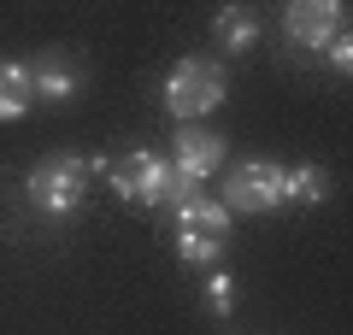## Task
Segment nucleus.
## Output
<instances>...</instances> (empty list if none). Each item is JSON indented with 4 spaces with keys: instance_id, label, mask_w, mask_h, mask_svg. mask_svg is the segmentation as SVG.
<instances>
[{
    "instance_id": "nucleus-1",
    "label": "nucleus",
    "mask_w": 353,
    "mask_h": 335,
    "mask_svg": "<svg viewBox=\"0 0 353 335\" xmlns=\"http://www.w3.org/2000/svg\"><path fill=\"white\" fill-rule=\"evenodd\" d=\"M101 176L112 183L118 200H136V206H183V200L201 194V183H194L189 171H176L171 159H159V153L136 148V153H118V159L101 165Z\"/></svg>"
},
{
    "instance_id": "nucleus-2",
    "label": "nucleus",
    "mask_w": 353,
    "mask_h": 335,
    "mask_svg": "<svg viewBox=\"0 0 353 335\" xmlns=\"http://www.w3.org/2000/svg\"><path fill=\"white\" fill-rule=\"evenodd\" d=\"M230 94V71L212 59V53H189V59H176L159 83V100L171 112L176 124H206Z\"/></svg>"
},
{
    "instance_id": "nucleus-3",
    "label": "nucleus",
    "mask_w": 353,
    "mask_h": 335,
    "mask_svg": "<svg viewBox=\"0 0 353 335\" xmlns=\"http://www.w3.org/2000/svg\"><path fill=\"white\" fill-rule=\"evenodd\" d=\"M88 176L94 171H88L83 153H48V159L30 165L24 194H30V206L48 212V218H71V212L88 200Z\"/></svg>"
},
{
    "instance_id": "nucleus-4",
    "label": "nucleus",
    "mask_w": 353,
    "mask_h": 335,
    "mask_svg": "<svg viewBox=\"0 0 353 335\" xmlns=\"http://www.w3.org/2000/svg\"><path fill=\"white\" fill-rule=\"evenodd\" d=\"M283 171L289 165L277 159H241L236 171L224 176V194H218V206L236 218V212H248V218H265V212L283 206Z\"/></svg>"
},
{
    "instance_id": "nucleus-5",
    "label": "nucleus",
    "mask_w": 353,
    "mask_h": 335,
    "mask_svg": "<svg viewBox=\"0 0 353 335\" xmlns=\"http://www.w3.org/2000/svg\"><path fill=\"white\" fill-rule=\"evenodd\" d=\"M283 30H289V48H306V53H324L330 41L347 30V12L336 0H294L283 12Z\"/></svg>"
},
{
    "instance_id": "nucleus-6",
    "label": "nucleus",
    "mask_w": 353,
    "mask_h": 335,
    "mask_svg": "<svg viewBox=\"0 0 353 335\" xmlns=\"http://www.w3.org/2000/svg\"><path fill=\"white\" fill-rule=\"evenodd\" d=\"M224 136L218 130H201V124H189V130H176V153H171V165L176 171H189L194 183H206V176L224 165Z\"/></svg>"
},
{
    "instance_id": "nucleus-7",
    "label": "nucleus",
    "mask_w": 353,
    "mask_h": 335,
    "mask_svg": "<svg viewBox=\"0 0 353 335\" xmlns=\"http://www.w3.org/2000/svg\"><path fill=\"white\" fill-rule=\"evenodd\" d=\"M36 106V83H30V65L0 59V124H12Z\"/></svg>"
},
{
    "instance_id": "nucleus-8",
    "label": "nucleus",
    "mask_w": 353,
    "mask_h": 335,
    "mask_svg": "<svg viewBox=\"0 0 353 335\" xmlns=\"http://www.w3.org/2000/svg\"><path fill=\"white\" fill-rule=\"evenodd\" d=\"M212 36L224 53H253V41H259V18L248 12V6H218L212 12Z\"/></svg>"
},
{
    "instance_id": "nucleus-9",
    "label": "nucleus",
    "mask_w": 353,
    "mask_h": 335,
    "mask_svg": "<svg viewBox=\"0 0 353 335\" xmlns=\"http://www.w3.org/2000/svg\"><path fill=\"white\" fill-rule=\"evenodd\" d=\"M30 83H36V100H71L77 94V65L59 59V53H48V59L30 65Z\"/></svg>"
},
{
    "instance_id": "nucleus-10",
    "label": "nucleus",
    "mask_w": 353,
    "mask_h": 335,
    "mask_svg": "<svg viewBox=\"0 0 353 335\" xmlns=\"http://www.w3.org/2000/svg\"><path fill=\"white\" fill-rule=\"evenodd\" d=\"M176 223H183V230H201V236H224V241H230V212L218 206L212 194L183 200V206H176Z\"/></svg>"
},
{
    "instance_id": "nucleus-11",
    "label": "nucleus",
    "mask_w": 353,
    "mask_h": 335,
    "mask_svg": "<svg viewBox=\"0 0 353 335\" xmlns=\"http://www.w3.org/2000/svg\"><path fill=\"white\" fill-rule=\"evenodd\" d=\"M283 200H306V206L330 200V171L324 165H289L283 171Z\"/></svg>"
},
{
    "instance_id": "nucleus-12",
    "label": "nucleus",
    "mask_w": 353,
    "mask_h": 335,
    "mask_svg": "<svg viewBox=\"0 0 353 335\" xmlns=\"http://www.w3.org/2000/svg\"><path fill=\"white\" fill-rule=\"evenodd\" d=\"M176 253H183V265H194V271H212V265L224 259V236H201V230H176Z\"/></svg>"
},
{
    "instance_id": "nucleus-13",
    "label": "nucleus",
    "mask_w": 353,
    "mask_h": 335,
    "mask_svg": "<svg viewBox=\"0 0 353 335\" xmlns=\"http://www.w3.org/2000/svg\"><path fill=\"white\" fill-rule=\"evenodd\" d=\"M206 300H212L218 318H230V306H236V283H230L224 271H212V276H206Z\"/></svg>"
},
{
    "instance_id": "nucleus-14",
    "label": "nucleus",
    "mask_w": 353,
    "mask_h": 335,
    "mask_svg": "<svg viewBox=\"0 0 353 335\" xmlns=\"http://www.w3.org/2000/svg\"><path fill=\"white\" fill-rule=\"evenodd\" d=\"M324 59H330V65H336V71H341V77H347V71H353V41H347V30H341V36H336V41H330V48H324Z\"/></svg>"
}]
</instances>
